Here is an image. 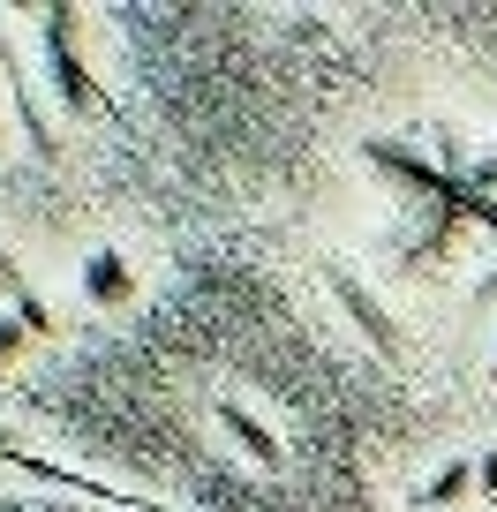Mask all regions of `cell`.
<instances>
[{
    "mask_svg": "<svg viewBox=\"0 0 497 512\" xmlns=\"http://www.w3.org/2000/svg\"><path fill=\"white\" fill-rule=\"evenodd\" d=\"M46 53H53V91L76 113H91L98 91H91V76H83V61H76V8H53L46 16Z\"/></svg>",
    "mask_w": 497,
    "mask_h": 512,
    "instance_id": "cell-1",
    "label": "cell"
},
{
    "mask_svg": "<svg viewBox=\"0 0 497 512\" xmlns=\"http://www.w3.org/2000/svg\"><path fill=\"white\" fill-rule=\"evenodd\" d=\"M83 294H91L98 309H121L136 294V279H129V264H121L113 249H91V256H83Z\"/></svg>",
    "mask_w": 497,
    "mask_h": 512,
    "instance_id": "cell-2",
    "label": "cell"
},
{
    "mask_svg": "<svg viewBox=\"0 0 497 512\" xmlns=\"http://www.w3.org/2000/svg\"><path fill=\"white\" fill-rule=\"evenodd\" d=\"M332 287H339V302L354 309V324H362V332L377 339V354H400V332H392V324H385V309H377V294H369V287H354L347 272H332Z\"/></svg>",
    "mask_w": 497,
    "mask_h": 512,
    "instance_id": "cell-3",
    "label": "cell"
},
{
    "mask_svg": "<svg viewBox=\"0 0 497 512\" xmlns=\"http://www.w3.org/2000/svg\"><path fill=\"white\" fill-rule=\"evenodd\" d=\"M467 482H475V460H452L445 475H437L430 490H422V505H437V512H445V505H460V497H467Z\"/></svg>",
    "mask_w": 497,
    "mask_h": 512,
    "instance_id": "cell-4",
    "label": "cell"
},
{
    "mask_svg": "<svg viewBox=\"0 0 497 512\" xmlns=\"http://www.w3.org/2000/svg\"><path fill=\"white\" fill-rule=\"evenodd\" d=\"M219 415H226V430H234V437H241V445L257 452V460H264V467H272V460H279V445H272V437H264V430H257V422H249V415H241V407H219Z\"/></svg>",
    "mask_w": 497,
    "mask_h": 512,
    "instance_id": "cell-5",
    "label": "cell"
},
{
    "mask_svg": "<svg viewBox=\"0 0 497 512\" xmlns=\"http://www.w3.org/2000/svg\"><path fill=\"white\" fill-rule=\"evenodd\" d=\"M23 339H31V324L0 309V369H8V362H16V354H23Z\"/></svg>",
    "mask_w": 497,
    "mask_h": 512,
    "instance_id": "cell-6",
    "label": "cell"
},
{
    "mask_svg": "<svg viewBox=\"0 0 497 512\" xmlns=\"http://www.w3.org/2000/svg\"><path fill=\"white\" fill-rule=\"evenodd\" d=\"M475 482H482V490L497 497V452H482V460H475Z\"/></svg>",
    "mask_w": 497,
    "mask_h": 512,
    "instance_id": "cell-7",
    "label": "cell"
},
{
    "mask_svg": "<svg viewBox=\"0 0 497 512\" xmlns=\"http://www.w3.org/2000/svg\"><path fill=\"white\" fill-rule=\"evenodd\" d=\"M490 377H497V362H490Z\"/></svg>",
    "mask_w": 497,
    "mask_h": 512,
    "instance_id": "cell-8",
    "label": "cell"
}]
</instances>
